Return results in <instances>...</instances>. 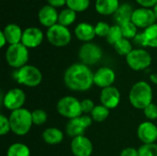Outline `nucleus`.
Returning <instances> with one entry per match:
<instances>
[{
  "label": "nucleus",
  "mask_w": 157,
  "mask_h": 156,
  "mask_svg": "<svg viewBox=\"0 0 157 156\" xmlns=\"http://www.w3.org/2000/svg\"><path fill=\"white\" fill-rule=\"evenodd\" d=\"M0 39H1V41H0V47L3 48L6 43H7V40L4 35V32L3 31H0Z\"/></svg>",
  "instance_id": "nucleus-42"
},
{
  "label": "nucleus",
  "mask_w": 157,
  "mask_h": 156,
  "mask_svg": "<svg viewBox=\"0 0 157 156\" xmlns=\"http://www.w3.org/2000/svg\"><path fill=\"white\" fill-rule=\"evenodd\" d=\"M31 115H32L33 124H35L37 126H40V125L44 124L47 121V119H48L46 111L43 110V109H40V108L33 110L31 112Z\"/></svg>",
  "instance_id": "nucleus-32"
},
{
  "label": "nucleus",
  "mask_w": 157,
  "mask_h": 156,
  "mask_svg": "<svg viewBox=\"0 0 157 156\" xmlns=\"http://www.w3.org/2000/svg\"><path fill=\"white\" fill-rule=\"evenodd\" d=\"M38 17H39L40 23L42 26L47 27L49 29L52 26L58 23L59 13L57 12L55 7L50 6V5H46V6H42L40 8V10L39 11Z\"/></svg>",
  "instance_id": "nucleus-18"
},
{
  "label": "nucleus",
  "mask_w": 157,
  "mask_h": 156,
  "mask_svg": "<svg viewBox=\"0 0 157 156\" xmlns=\"http://www.w3.org/2000/svg\"><path fill=\"white\" fill-rule=\"evenodd\" d=\"M139 156H157L156 143L143 144L139 149Z\"/></svg>",
  "instance_id": "nucleus-33"
},
{
  "label": "nucleus",
  "mask_w": 157,
  "mask_h": 156,
  "mask_svg": "<svg viewBox=\"0 0 157 156\" xmlns=\"http://www.w3.org/2000/svg\"><path fill=\"white\" fill-rule=\"evenodd\" d=\"M58 113L69 120L77 118L83 115L82 108H81V101L77 98L67 96L63 97L59 99L57 106H56Z\"/></svg>",
  "instance_id": "nucleus-6"
},
{
  "label": "nucleus",
  "mask_w": 157,
  "mask_h": 156,
  "mask_svg": "<svg viewBox=\"0 0 157 156\" xmlns=\"http://www.w3.org/2000/svg\"><path fill=\"white\" fill-rule=\"evenodd\" d=\"M8 119L11 126V131L18 136L28 134L33 124L31 112L24 108L11 111Z\"/></svg>",
  "instance_id": "nucleus-3"
},
{
  "label": "nucleus",
  "mask_w": 157,
  "mask_h": 156,
  "mask_svg": "<svg viewBox=\"0 0 157 156\" xmlns=\"http://www.w3.org/2000/svg\"><path fill=\"white\" fill-rule=\"evenodd\" d=\"M123 38V35H122V31H121V28L120 25H113L111 26L110 28V30L107 36V41L109 43V44H116L120 40H121Z\"/></svg>",
  "instance_id": "nucleus-29"
},
{
  "label": "nucleus",
  "mask_w": 157,
  "mask_h": 156,
  "mask_svg": "<svg viewBox=\"0 0 157 156\" xmlns=\"http://www.w3.org/2000/svg\"><path fill=\"white\" fill-rule=\"evenodd\" d=\"M121 156H139L138 149H135L133 147H128L121 151Z\"/></svg>",
  "instance_id": "nucleus-38"
},
{
  "label": "nucleus",
  "mask_w": 157,
  "mask_h": 156,
  "mask_svg": "<svg viewBox=\"0 0 157 156\" xmlns=\"http://www.w3.org/2000/svg\"><path fill=\"white\" fill-rule=\"evenodd\" d=\"M93 120L89 115H81L77 118L69 120L66 124V133L72 138L82 136L85 134V131L87 128L91 126Z\"/></svg>",
  "instance_id": "nucleus-10"
},
{
  "label": "nucleus",
  "mask_w": 157,
  "mask_h": 156,
  "mask_svg": "<svg viewBox=\"0 0 157 156\" xmlns=\"http://www.w3.org/2000/svg\"><path fill=\"white\" fill-rule=\"evenodd\" d=\"M115 80L116 74L109 67H101L94 73V85L101 87L102 89L112 86Z\"/></svg>",
  "instance_id": "nucleus-16"
},
{
  "label": "nucleus",
  "mask_w": 157,
  "mask_h": 156,
  "mask_svg": "<svg viewBox=\"0 0 157 156\" xmlns=\"http://www.w3.org/2000/svg\"><path fill=\"white\" fill-rule=\"evenodd\" d=\"M66 1L67 0H47L48 4L55 8L63 6L64 5H66Z\"/></svg>",
  "instance_id": "nucleus-41"
},
{
  "label": "nucleus",
  "mask_w": 157,
  "mask_h": 156,
  "mask_svg": "<svg viewBox=\"0 0 157 156\" xmlns=\"http://www.w3.org/2000/svg\"><path fill=\"white\" fill-rule=\"evenodd\" d=\"M48 41L55 47H64L71 41L72 35L67 27L59 23L52 26L46 32Z\"/></svg>",
  "instance_id": "nucleus-7"
},
{
  "label": "nucleus",
  "mask_w": 157,
  "mask_h": 156,
  "mask_svg": "<svg viewBox=\"0 0 157 156\" xmlns=\"http://www.w3.org/2000/svg\"><path fill=\"white\" fill-rule=\"evenodd\" d=\"M43 32L36 27H29L23 30L21 43L28 49L37 48L43 41Z\"/></svg>",
  "instance_id": "nucleus-14"
},
{
  "label": "nucleus",
  "mask_w": 157,
  "mask_h": 156,
  "mask_svg": "<svg viewBox=\"0 0 157 156\" xmlns=\"http://www.w3.org/2000/svg\"><path fill=\"white\" fill-rule=\"evenodd\" d=\"M136 2L142 7H145V8L154 7L157 4V0H136Z\"/></svg>",
  "instance_id": "nucleus-39"
},
{
  "label": "nucleus",
  "mask_w": 157,
  "mask_h": 156,
  "mask_svg": "<svg viewBox=\"0 0 157 156\" xmlns=\"http://www.w3.org/2000/svg\"><path fill=\"white\" fill-rule=\"evenodd\" d=\"M135 44L139 45V46H142V47H146V44H145V40H144V33L141 32V33H138L135 38L133 39Z\"/></svg>",
  "instance_id": "nucleus-40"
},
{
  "label": "nucleus",
  "mask_w": 157,
  "mask_h": 156,
  "mask_svg": "<svg viewBox=\"0 0 157 156\" xmlns=\"http://www.w3.org/2000/svg\"><path fill=\"white\" fill-rule=\"evenodd\" d=\"M75 19H76V12L67 7L59 13L58 23L64 27H68L72 25L75 21Z\"/></svg>",
  "instance_id": "nucleus-26"
},
{
  "label": "nucleus",
  "mask_w": 157,
  "mask_h": 156,
  "mask_svg": "<svg viewBox=\"0 0 157 156\" xmlns=\"http://www.w3.org/2000/svg\"><path fill=\"white\" fill-rule=\"evenodd\" d=\"M150 79H151V81H152L153 83H155V84H156L157 85V74H151Z\"/></svg>",
  "instance_id": "nucleus-43"
},
{
  "label": "nucleus",
  "mask_w": 157,
  "mask_h": 156,
  "mask_svg": "<svg viewBox=\"0 0 157 156\" xmlns=\"http://www.w3.org/2000/svg\"><path fill=\"white\" fill-rule=\"evenodd\" d=\"M2 101L6 109L14 111L23 108L26 101V95L20 88H12L5 94Z\"/></svg>",
  "instance_id": "nucleus-11"
},
{
  "label": "nucleus",
  "mask_w": 157,
  "mask_h": 156,
  "mask_svg": "<svg viewBox=\"0 0 157 156\" xmlns=\"http://www.w3.org/2000/svg\"><path fill=\"white\" fill-rule=\"evenodd\" d=\"M103 56L101 48L93 42L84 43L78 51V57L82 63L86 65H93L98 63Z\"/></svg>",
  "instance_id": "nucleus-9"
},
{
  "label": "nucleus",
  "mask_w": 157,
  "mask_h": 156,
  "mask_svg": "<svg viewBox=\"0 0 157 156\" xmlns=\"http://www.w3.org/2000/svg\"><path fill=\"white\" fill-rule=\"evenodd\" d=\"M121 28L123 38L127 40H133L135 36L138 34V28L132 21L122 24Z\"/></svg>",
  "instance_id": "nucleus-31"
},
{
  "label": "nucleus",
  "mask_w": 157,
  "mask_h": 156,
  "mask_svg": "<svg viewBox=\"0 0 157 156\" xmlns=\"http://www.w3.org/2000/svg\"><path fill=\"white\" fill-rule=\"evenodd\" d=\"M120 6L119 0H97L95 8L98 14L109 16L114 15Z\"/></svg>",
  "instance_id": "nucleus-21"
},
{
  "label": "nucleus",
  "mask_w": 157,
  "mask_h": 156,
  "mask_svg": "<svg viewBox=\"0 0 157 156\" xmlns=\"http://www.w3.org/2000/svg\"><path fill=\"white\" fill-rule=\"evenodd\" d=\"M6 156H30V150L24 143H15L8 147Z\"/></svg>",
  "instance_id": "nucleus-24"
},
{
  "label": "nucleus",
  "mask_w": 157,
  "mask_h": 156,
  "mask_svg": "<svg viewBox=\"0 0 157 156\" xmlns=\"http://www.w3.org/2000/svg\"><path fill=\"white\" fill-rule=\"evenodd\" d=\"M116 52L121 56H127L133 49H132V44L130 41V40H127L125 38H122L116 44L113 45Z\"/></svg>",
  "instance_id": "nucleus-28"
},
{
  "label": "nucleus",
  "mask_w": 157,
  "mask_h": 156,
  "mask_svg": "<svg viewBox=\"0 0 157 156\" xmlns=\"http://www.w3.org/2000/svg\"><path fill=\"white\" fill-rule=\"evenodd\" d=\"M14 78L19 85L28 87H35L41 83L42 74L36 66L26 64L23 67L16 70L14 73Z\"/></svg>",
  "instance_id": "nucleus-4"
},
{
  "label": "nucleus",
  "mask_w": 157,
  "mask_h": 156,
  "mask_svg": "<svg viewBox=\"0 0 157 156\" xmlns=\"http://www.w3.org/2000/svg\"><path fill=\"white\" fill-rule=\"evenodd\" d=\"M63 82L72 91H87L94 85V73L87 65L82 63H74L65 70Z\"/></svg>",
  "instance_id": "nucleus-1"
},
{
  "label": "nucleus",
  "mask_w": 157,
  "mask_h": 156,
  "mask_svg": "<svg viewBox=\"0 0 157 156\" xmlns=\"http://www.w3.org/2000/svg\"><path fill=\"white\" fill-rule=\"evenodd\" d=\"M70 148L75 156H91L93 153V144L85 135L73 138Z\"/></svg>",
  "instance_id": "nucleus-13"
},
{
  "label": "nucleus",
  "mask_w": 157,
  "mask_h": 156,
  "mask_svg": "<svg viewBox=\"0 0 157 156\" xmlns=\"http://www.w3.org/2000/svg\"><path fill=\"white\" fill-rule=\"evenodd\" d=\"M67 7L75 12L86 11L90 5V0H67Z\"/></svg>",
  "instance_id": "nucleus-30"
},
{
  "label": "nucleus",
  "mask_w": 157,
  "mask_h": 156,
  "mask_svg": "<svg viewBox=\"0 0 157 156\" xmlns=\"http://www.w3.org/2000/svg\"><path fill=\"white\" fill-rule=\"evenodd\" d=\"M109 110L108 108H106L103 105H97L93 111L91 112L90 116L93 120V121L96 122H102L108 119L109 116Z\"/></svg>",
  "instance_id": "nucleus-27"
},
{
  "label": "nucleus",
  "mask_w": 157,
  "mask_h": 156,
  "mask_svg": "<svg viewBox=\"0 0 157 156\" xmlns=\"http://www.w3.org/2000/svg\"><path fill=\"white\" fill-rule=\"evenodd\" d=\"M144 116L151 121L155 120L157 119V105L155 103H151L149 106H147L144 109Z\"/></svg>",
  "instance_id": "nucleus-36"
},
{
  "label": "nucleus",
  "mask_w": 157,
  "mask_h": 156,
  "mask_svg": "<svg viewBox=\"0 0 157 156\" xmlns=\"http://www.w3.org/2000/svg\"><path fill=\"white\" fill-rule=\"evenodd\" d=\"M42 139L47 144L56 145L63 142V133L61 130L57 128H54V127L48 128L42 132Z\"/></svg>",
  "instance_id": "nucleus-23"
},
{
  "label": "nucleus",
  "mask_w": 157,
  "mask_h": 156,
  "mask_svg": "<svg viewBox=\"0 0 157 156\" xmlns=\"http://www.w3.org/2000/svg\"><path fill=\"white\" fill-rule=\"evenodd\" d=\"M29 57V49L22 43L9 45L6 51V61L7 64L17 70L27 64Z\"/></svg>",
  "instance_id": "nucleus-5"
},
{
  "label": "nucleus",
  "mask_w": 157,
  "mask_h": 156,
  "mask_svg": "<svg viewBox=\"0 0 157 156\" xmlns=\"http://www.w3.org/2000/svg\"><path fill=\"white\" fill-rule=\"evenodd\" d=\"M154 13H155V17H156V19H157V4L154 6Z\"/></svg>",
  "instance_id": "nucleus-44"
},
{
  "label": "nucleus",
  "mask_w": 157,
  "mask_h": 156,
  "mask_svg": "<svg viewBox=\"0 0 157 156\" xmlns=\"http://www.w3.org/2000/svg\"><path fill=\"white\" fill-rule=\"evenodd\" d=\"M143 33L146 47L157 48V23L145 29Z\"/></svg>",
  "instance_id": "nucleus-25"
},
{
  "label": "nucleus",
  "mask_w": 157,
  "mask_h": 156,
  "mask_svg": "<svg viewBox=\"0 0 157 156\" xmlns=\"http://www.w3.org/2000/svg\"><path fill=\"white\" fill-rule=\"evenodd\" d=\"M100 103L109 109L116 108L121 102V93L115 86L103 88L100 92Z\"/></svg>",
  "instance_id": "nucleus-17"
},
{
  "label": "nucleus",
  "mask_w": 157,
  "mask_h": 156,
  "mask_svg": "<svg viewBox=\"0 0 157 156\" xmlns=\"http://www.w3.org/2000/svg\"><path fill=\"white\" fill-rule=\"evenodd\" d=\"M156 17L154 13V10L151 8L140 7L133 10L132 16V22L140 29H147L150 26L156 23Z\"/></svg>",
  "instance_id": "nucleus-12"
},
{
  "label": "nucleus",
  "mask_w": 157,
  "mask_h": 156,
  "mask_svg": "<svg viewBox=\"0 0 157 156\" xmlns=\"http://www.w3.org/2000/svg\"><path fill=\"white\" fill-rule=\"evenodd\" d=\"M9 131H11V126L9 122V119L6 117L5 115H0V134L2 136L7 134Z\"/></svg>",
  "instance_id": "nucleus-35"
},
{
  "label": "nucleus",
  "mask_w": 157,
  "mask_h": 156,
  "mask_svg": "<svg viewBox=\"0 0 157 156\" xmlns=\"http://www.w3.org/2000/svg\"><path fill=\"white\" fill-rule=\"evenodd\" d=\"M2 31L4 32V35L9 45L21 43L23 31L18 25L14 23L8 24L5 27V29Z\"/></svg>",
  "instance_id": "nucleus-20"
},
{
  "label": "nucleus",
  "mask_w": 157,
  "mask_h": 156,
  "mask_svg": "<svg viewBox=\"0 0 157 156\" xmlns=\"http://www.w3.org/2000/svg\"><path fill=\"white\" fill-rule=\"evenodd\" d=\"M126 62L131 69L134 71H143L151 65L152 56L144 49H133L126 56Z\"/></svg>",
  "instance_id": "nucleus-8"
},
{
  "label": "nucleus",
  "mask_w": 157,
  "mask_h": 156,
  "mask_svg": "<svg viewBox=\"0 0 157 156\" xmlns=\"http://www.w3.org/2000/svg\"><path fill=\"white\" fill-rule=\"evenodd\" d=\"M75 35L79 40L85 42H90L97 36L95 27L86 22H81L75 27Z\"/></svg>",
  "instance_id": "nucleus-19"
},
{
  "label": "nucleus",
  "mask_w": 157,
  "mask_h": 156,
  "mask_svg": "<svg viewBox=\"0 0 157 156\" xmlns=\"http://www.w3.org/2000/svg\"><path fill=\"white\" fill-rule=\"evenodd\" d=\"M153 89L145 81L135 83L129 93V100L131 105L137 109H144L153 103Z\"/></svg>",
  "instance_id": "nucleus-2"
},
{
  "label": "nucleus",
  "mask_w": 157,
  "mask_h": 156,
  "mask_svg": "<svg viewBox=\"0 0 157 156\" xmlns=\"http://www.w3.org/2000/svg\"><path fill=\"white\" fill-rule=\"evenodd\" d=\"M110 26L103 21H99L97 23L95 26V30H96V35L98 37H106L108 36L109 30H110Z\"/></svg>",
  "instance_id": "nucleus-34"
},
{
  "label": "nucleus",
  "mask_w": 157,
  "mask_h": 156,
  "mask_svg": "<svg viewBox=\"0 0 157 156\" xmlns=\"http://www.w3.org/2000/svg\"><path fill=\"white\" fill-rule=\"evenodd\" d=\"M137 136L144 144L155 143L157 140V126L150 120L142 122L138 126Z\"/></svg>",
  "instance_id": "nucleus-15"
},
{
  "label": "nucleus",
  "mask_w": 157,
  "mask_h": 156,
  "mask_svg": "<svg viewBox=\"0 0 157 156\" xmlns=\"http://www.w3.org/2000/svg\"><path fill=\"white\" fill-rule=\"evenodd\" d=\"M132 13H133L132 6L130 4H122L119 6V8L113 15L114 20L117 23V25L121 26L126 22L132 21Z\"/></svg>",
  "instance_id": "nucleus-22"
},
{
  "label": "nucleus",
  "mask_w": 157,
  "mask_h": 156,
  "mask_svg": "<svg viewBox=\"0 0 157 156\" xmlns=\"http://www.w3.org/2000/svg\"><path fill=\"white\" fill-rule=\"evenodd\" d=\"M96 105L93 102V100L89 99V98H86L83 99L81 101V108H82V111L83 113L86 114H91V112L93 111V109L95 108Z\"/></svg>",
  "instance_id": "nucleus-37"
}]
</instances>
